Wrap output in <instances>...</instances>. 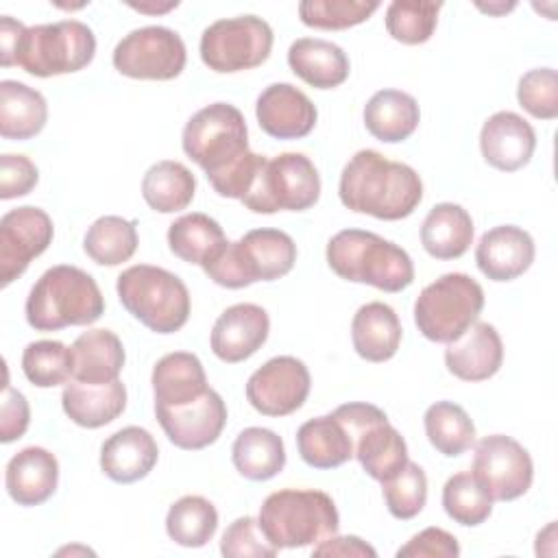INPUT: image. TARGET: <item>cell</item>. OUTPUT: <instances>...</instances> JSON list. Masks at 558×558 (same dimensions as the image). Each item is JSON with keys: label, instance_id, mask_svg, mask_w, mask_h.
Returning a JSON list of instances; mask_svg holds the SVG:
<instances>
[{"label": "cell", "instance_id": "cell-16", "mask_svg": "<svg viewBox=\"0 0 558 558\" xmlns=\"http://www.w3.org/2000/svg\"><path fill=\"white\" fill-rule=\"evenodd\" d=\"M259 129L275 140H301L316 126L318 111L305 92L290 83L268 85L255 102Z\"/></svg>", "mask_w": 558, "mask_h": 558}, {"label": "cell", "instance_id": "cell-50", "mask_svg": "<svg viewBox=\"0 0 558 558\" xmlns=\"http://www.w3.org/2000/svg\"><path fill=\"white\" fill-rule=\"evenodd\" d=\"M312 556H342V558H347V556H364L366 558L368 556V558H375L377 551L360 536L333 534V536L316 543L312 549Z\"/></svg>", "mask_w": 558, "mask_h": 558}, {"label": "cell", "instance_id": "cell-12", "mask_svg": "<svg viewBox=\"0 0 558 558\" xmlns=\"http://www.w3.org/2000/svg\"><path fill=\"white\" fill-rule=\"evenodd\" d=\"M471 473L493 501H512L532 486L534 464L519 440L506 434H490L477 440Z\"/></svg>", "mask_w": 558, "mask_h": 558}, {"label": "cell", "instance_id": "cell-18", "mask_svg": "<svg viewBox=\"0 0 558 558\" xmlns=\"http://www.w3.org/2000/svg\"><path fill=\"white\" fill-rule=\"evenodd\" d=\"M536 148L532 124L514 111L493 113L480 131V150L488 166L514 172L530 163Z\"/></svg>", "mask_w": 558, "mask_h": 558}, {"label": "cell", "instance_id": "cell-11", "mask_svg": "<svg viewBox=\"0 0 558 558\" xmlns=\"http://www.w3.org/2000/svg\"><path fill=\"white\" fill-rule=\"evenodd\" d=\"M113 68L142 81L177 78L187 61L181 35L166 26H142L124 35L113 48Z\"/></svg>", "mask_w": 558, "mask_h": 558}, {"label": "cell", "instance_id": "cell-52", "mask_svg": "<svg viewBox=\"0 0 558 558\" xmlns=\"http://www.w3.org/2000/svg\"><path fill=\"white\" fill-rule=\"evenodd\" d=\"M131 7L140 13H166L170 9H177L179 2L174 0V2H166V4H131Z\"/></svg>", "mask_w": 558, "mask_h": 558}, {"label": "cell", "instance_id": "cell-45", "mask_svg": "<svg viewBox=\"0 0 558 558\" xmlns=\"http://www.w3.org/2000/svg\"><path fill=\"white\" fill-rule=\"evenodd\" d=\"M519 105L538 120L558 118V74L554 68L527 70L517 85Z\"/></svg>", "mask_w": 558, "mask_h": 558}, {"label": "cell", "instance_id": "cell-47", "mask_svg": "<svg viewBox=\"0 0 558 558\" xmlns=\"http://www.w3.org/2000/svg\"><path fill=\"white\" fill-rule=\"evenodd\" d=\"M39 181L37 166L26 155L4 153L0 157V198L11 201L26 196Z\"/></svg>", "mask_w": 558, "mask_h": 558}, {"label": "cell", "instance_id": "cell-25", "mask_svg": "<svg viewBox=\"0 0 558 558\" xmlns=\"http://www.w3.org/2000/svg\"><path fill=\"white\" fill-rule=\"evenodd\" d=\"M401 323L395 310L381 301L362 305L351 320V340L355 353L366 362L390 360L401 344Z\"/></svg>", "mask_w": 558, "mask_h": 558}, {"label": "cell", "instance_id": "cell-46", "mask_svg": "<svg viewBox=\"0 0 558 558\" xmlns=\"http://www.w3.org/2000/svg\"><path fill=\"white\" fill-rule=\"evenodd\" d=\"M277 551L255 517L235 519L220 538V554L225 558H272Z\"/></svg>", "mask_w": 558, "mask_h": 558}, {"label": "cell", "instance_id": "cell-19", "mask_svg": "<svg viewBox=\"0 0 558 558\" xmlns=\"http://www.w3.org/2000/svg\"><path fill=\"white\" fill-rule=\"evenodd\" d=\"M534 240L517 225L488 229L475 246V264L490 281H512L534 262Z\"/></svg>", "mask_w": 558, "mask_h": 558}, {"label": "cell", "instance_id": "cell-35", "mask_svg": "<svg viewBox=\"0 0 558 558\" xmlns=\"http://www.w3.org/2000/svg\"><path fill=\"white\" fill-rule=\"evenodd\" d=\"M196 192V179L181 161L153 163L142 179V196L153 211L174 214L185 209Z\"/></svg>", "mask_w": 558, "mask_h": 558}, {"label": "cell", "instance_id": "cell-5", "mask_svg": "<svg viewBox=\"0 0 558 558\" xmlns=\"http://www.w3.org/2000/svg\"><path fill=\"white\" fill-rule=\"evenodd\" d=\"M116 290L124 310L155 333H174L190 318L187 286L166 268L129 266L120 272Z\"/></svg>", "mask_w": 558, "mask_h": 558}, {"label": "cell", "instance_id": "cell-24", "mask_svg": "<svg viewBox=\"0 0 558 558\" xmlns=\"http://www.w3.org/2000/svg\"><path fill=\"white\" fill-rule=\"evenodd\" d=\"M290 70L316 89H333L349 78L351 65L347 52L320 37H301L288 48Z\"/></svg>", "mask_w": 558, "mask_h": 558}, {"label": "cell", "instance_id": "cell-20", "mask_svg": "<svg viewBox=\"0 0 558 558\" xmlns=\"http://www.w3.org/2000/svg\"><path fill=\"white\" fill-rule=\"evenodd\" d=\"M504 362V342L490 323L475 320L445 349L447 371L462 381H484L497 375Z\"/></svg>", "mask_w": 558, "mask_h": 558}, {"label": "cell", "instance_id": "cell-2", "mask_svg": "<svg viewBox=\"0 0 558 558\" xmlns=\"http://www.w3.org/2000/svg\"><path fill=\"white\" fill-rule=\"evenodd\" d=\"M24 312L35 331H57L96 323L105 314V299L89 272L78 266L59 264L35 281Z\"/></svg>", "mask_w": 558, "mask_h": 558}, {"label": "cell", "instance_id": "cell-39", "mask_svg": "<svg viewBox=\"0 0 558 558\" xmlns=\"http://www.w3.org/2000/svg\"><path fill=\"white\" fill-rule=\"evenodd\" d=\"M83 248L87 257L100 266H118L129 262L137 251L135 222L122 216H100L87 229Z\"/></svg>", "mask_w": 558, "mask_h": 558}, {"label": "cell", "instance_id": "cell-48", "mask_svg": "<svg viewBox=\"0 0 558 558\" xmlns=\"http://www.w3.org/2000/svg\"><path fill=\"white\" fill-rule=\"evenodd\" d=\"M458 554V538L442 527H425L397 549L399 558H456Z\"/></svg>", "mask_w": 558, "mask_h": 558}, {"label": "cell", "instance_id": "cell-38", "mask_svg": "<svg viewBox=\"0 0 558 558\" xmlns=\"http://www.w3.org/2000/svg\"><path fill=\"white\" fill-rule=\"evenodd\" d=\"M218 530L216 506L201 495L177 499L166 514V532L181 547H203Z\"/></svg>", "mask_w": 558, "mask_h": 558}, {"label": "cell", "instance_id": "cell-53", "mask_svg": "<svg viewBox=\"0 0 558 558\" xmlns=\"http://www.w3.org/2000/svg\"><path fill=\"white\" fill-rule=\"evenodd\" d=\"M482 11H488V13H506V11H510V9H514V2H510V4H488V7H482V4H477Z\"/></svg>", "mask_w": 558, "mask_h": 558}, {"label": "cell", "instance_id": "cell-23", "mask_svg": "<svg viewBox=\"0 0 558 558\" xmlns=\"http://www.w3.org/2000/svg\"><path fill=\"white\" fill-rule=\"evenodd\" d=\"M65 416L87 429H96L116 421L126 408V388L120 379L107 384H65L61 392Z\"/></svg>", "mask_w": 558, "mask_h": 558}, {"label": "cell", "instance_id": "cell-4", "mask_svg": "<svg viewBox=\"0 0 558 558\" xmlns=\"http://www.w3.org/2000/svg\"><path fill=\"white\" fill-rule=\"evenodd\" d=\"M259 525L277 549L316 545L338 534L340 517L333 499L314 488L270 493L259 508Z\"/></svg>", "mask_w": 558, "mask_h": 558}, {"label": "cell", "instance_id": "cell-41", "mask_svg": "<svg viewBox=\"0 0 558 558\" xmlns=\"http://www.w3.org/2000/svg\"><path fill=\"white\" fill-rule=\"evenodd\" d=\"M440 9L442 2L395 0L386 9V31L401 44H425L436 31Z\"/></svg>", "mask_w": 558, "mask_h": 558}, {"label": "cell", "instance_id": "cell-40", "mask_svg": "<svg viewBox=\"0 0 558 558\" xmlns=\"http://www.w3.org/2000/svg\"><path fill=\"white\" fill-rule=\"evenodd\" d=\"M442 508L449 519L464 527L484 523L493 512V497L471 471L451 475L442 486Z\"/></svg>", "mask_w": 558, "mask_h": 558}, {"label": "cell", "instance_id": "cell-36", "mask_svg": "<svg viewBox=\"0 0 558 558\" xmlns=\"http://www.w3.org/2000/svg\"><path fill=\"white\" fill-rule=\"evenodd\" d=\"M227 242L222 227L207 214L192 211L177 218L168 229V246L170 251L196 266H205L214 253Z\"/></svg>", "mask_w": 558, "mask_h": 558}, {"label": "cell", "instance_id": "cell-17", "mask_svg": "<svg viewBox=\"0 0 558 558\" xmlns=\"http://www.w3.org/2000/svg\"><path fill=\"white\" fill-rule=\"evenodd\" d=\"M268 331L270 318L264 307L255 303H235L216 318L209 344L218 360L238 364L262 349Z\"/></svg>", "mask_w": 558, "mask_h": 558}, {"label": "cell", "instance_id": "cell-6", "mask_svg": "<svg viewBox=\"0 0 558 558\" xmlns=\"http://www.w3.org/2000/svg\"><path fill=\"white\" fill-rule=\"evenodd\" d=\"M484 290L464 272H447L423 288L414 303V323L432 340L449 344L458 340L482 314Z\"/></svg>", "mask_w": 558, "mask_h": 558}, {"label": "cell", "instance_id": "cell-30", "mask_svg": "<svg viewBox=\"0 0 558 558\" xmlns=\"http://www.w3.org/2000/svg\"><path fill=\"white\" fill-rule=\"evenodd\" d=\"M153 392L159 405H183L198 399L209 386L201 360L187 351L163 355L153 368Z\"/></svg>", "mask_w": 558, "mask_h": 558}, {"label": "cell", "instance_id": "cell-37", "mask_svg": "<svg viewBox=\"0 0 558 558\" xmlns=\"http://www.w3.org/2000/svg\"><path fill=\"white\" fill-rule=\"evenodd\" d=\"M423 425L429 445L447 458L462 456L475 442V425L471 416L453 401L432 403L425 410Z\"/></svg>", "mask_w": 558, "mask_h": 558}, {"label": "cell", "instance_id": "cell-3", "mask_svg": "<svg viewBox=\"0 0 558 558\" xmlns=\"http://www.w3.org/2000/svg\"><path fill=\"white\" fill-rule=\"evenodd\" d=\"M329 268L347 281L401 292L414 281L410 255L395 242L364 229H342L327 242Z\"/></svg>", "mask_w": 558, "mask_h": 558}, {"label": "cell", "instance_id": "cell-1", "mask_svg": "<svg viewBox=\"0 0 558 558\" xmlns=\"http://www.w3.org/2000/svg\"><path fill=\"white\" fill-rule=\"evenodd\" d=\"M338 194L340 203L355 214L401 220L423 201V181L412 166L364 148L342 168Z\"/></svg>", "mask_w": 558, "mask_h": 558}, {"label": "cell", "instance_id": "cell-27", "mask_svg": "<svg viewBox=\"0 0 558 558\" xmlns=\"http://www.w3.org/2000/svg\"><path fill=\"white\" fill-rule=\"evenodd\" d=\"M246 272L251 281H275L288 275L296 262V244L281 229H251L240 240Z\"/></svg>", "mask_w": 558, "mask_h": 558}, {"label": "cell", "instance_id": "cell-42", "mask_svg": "<svg viewBox=\"0 0 558 558\" xmlns=\"http://www.w3.org/2000/svg\"><path fill=\"white\" fill-rule=\"evenodd\" d=\"M22 371L37 388H54L72 377V351L59 340H35L22 353Z\"/></svg>", "mask_w": 558, "mask_h": 558}, {"label": "cell", "instance_id": "cell-29", "mask_svg": "<svg viewBox=\"0 0 558 558\" xmlns=\"http://www.w3.org/2000/svg\"><path fill=\"white\" fill-rule=\"evenodd\" d=\"M473 242L471 214L456 203H438L421 225V244L436 259H458Z\"/></svg>", "mask_w": 558, "mask_h": 558}, {"label": "cell", "instance_id": "cell-34", "mask_svg": "<svg viewBox=\"0 0 558 558\" xmlns=\"http://www.w3.org/2000/svg\"><path fill=\"white\" fill-rule=\"evenodd\" d=\"M353 458H357L366 475L377 482H386L405 466L408 445L403 436L384 421L364 429L353 440Z\"/></svg>", "mask_w": 558, "mask_h": 558}, {"label": "cell", "instance_id": "cell-26", "mask_svg": "<svg viewBox=\"0 0 558 558\" xmlns=\"http://www.w3.org/2000/svg\"><path fill=\"white\" fill-rule=\"evenodd\" d=\"M72 377L85 384L118 379L124 366L122 340L111 329H87L70 347Z\"/></svg>", "mask_w": 558, "mask_h": 558}, {"label": "cell", "instance_id": "cell-7", "mask_svg": "<svg viewBox=\"0 0 558 558\" xmlns=\"http://www.w3.org/2000/svg\"><path fill=\"white\" fill-rule=\"evenodd\" d=\"M96 54L94 31L78 20L26 26L15 54L24 72L48 78L87 68Z\"/></svg>", "mask_w": 558, "mask_h": 558}, {"label": "cell", "instance_id": "cell-13", "mask_svg": "<svg viewBox=\"0 0 558 558\" xmlns=\"http://www.w3.org/2000/svg\"><path fill=\"white\" fill-rule=\"evenodd\" d=\"M310 388L307 366L292 355H277L248 377L246 399L264 416H288L305 403Z\"/></svg>", "mask_w": 558, "mask_h": 558}, {"label": "cell", "instance_id": "cell-31", "mask_svg": "<svg viewBox=\"0 0 558 558\" xmlns=\"http://www.w3.org/2000/svg\"><path fill=\"white\" fill-rule=\"evenodd\" d=\"M296 449L312 469H336L353 458L351 434L333 414L305 421L296 432Z\"/></svg>", "mask_w": 558, "mask_h": 558}, {"label": "cell", "instance_id": "cell-21", "mask_svg": "<svg viewBox=\"0 0 558 558\" xmlns=\"http://www.w3.org/2000/svg\"><path fill=\"white\" fill-rule=\"evenodd\" d=\"M159 447L148 429L129 425L111 434L100 447V469L116 484L144 480L157 464Z\"/></svg>", "mask_w": 558, "mask_h": 558}, {"label": "cell", "instance_id": "cell-51", "mask_svg": "<svg viewBox=\"0 0 558 558\" xmlns=\"http://www.w3.org/2000/svg\"><path fill=\"white\" fill-rule=\"evenodd\" d=\"M26 26L20 20H13L11 15L0 17V65L11 68L15 65V54L22 44Z\"/></svg>", "mask_w": 558, "mask_h": 558}, {"label": "cell", "instance_id": "cell-8", "mask_svg": "<svg viewBox=\"0 0 558 558\" xmlns=\"http://www.w3.org/2000/svg\"><path fill=\"white\" fill-rule=\"evenodd\" d=\"M181 146L207 177H214L248 153L246 120L238 107L211 102L187 120Z\"/></svg>", "mask_w": 558, "mask_h": 558}, {"label": "cell", "instance_id": "cell-32", "mask_svg": "<svg viewBox=\"0 0 558 558\" xmlns=\"http://www.w3.org/2000/svg\"><path fill=\"white\" fill-rule=\"evenodd\" d=\"M48 120V102L41 92L20 81L0 83V135L4 140H31Z\"/></svg>", "mask_w": 558, "mask_h": 558}, {"label": "cell", "instance_id": "cell-22", "mask_svg": "<svg viewBox=\"0 0 558 558\" xmlns=\"http://www.w3.org/2000/svg\"><path fill=\"white\" fill-rule=\"evenodd\" d=\"M59 484V462L44 447H24L4 471V486L17 506H39L48 501Z\"/></svg>", "mask_w": 558, "mask_h": 558}, {"label": "cell", "instance_id": "cell-49", "mask_svg": "<svg viewBox=\"0 0 558 558\" xmlns=\"http://www.w3.org/2000/svg\"><path fill=\"white\" fill-rule=\"evenodd\" d=\"M28 423H31V408L26 397L20 390L4 384L2 410H0V440L9 445L22 438L24 432L28 429Z\"/></svg>", "mask_w": 558, "mask_h": 558}, {"label": "cell", "instance_id": "cell-43", "mask_svg": "<svg viewBox=\"0 0 558 558\" xmlns=\"http://www.w3.org/2000/svg\"><path fill=\"white\" fill-rule=\"evenodd\" d=\"M377 9L375 0H305L299 4V17L312 28L344 31L366 22Z\"/></svg>", "mask_w": 558, "mask_h": 558}, {"label": "cell", "instance_id": "cell-28", "mask_svg": "<svg viewBox=\"0 0 558 558\" xmlns=\"http://www.w3.org/2000/svg\"><path fill=\"white\" fill-rule=\"evenodd\" d=\"M421 122V109L414 96L401 89H379L364 107L366 131L386 144L408 140Z\"/></svg>", "mask_w": 558, "mask_h": 558}, {"label": "cell", "instance_id": "cell-9", "mask_svg": "<svg viewBox=\"0 0 558 558\" xmlns=\"http://www.w3.org/2000/svg\"><path fill=\"white\" fill-rule=\"evenodd\" d=\"M320 196V174L303 153H281L264 163L253 187L242 198L255 214L305 211Z\"/></svg>", "mask_w": 558, "mask_h": 558}, {"label": "cell", "instance_id": "cell-33", "mask_svg": "<svg viewBox=\"0 0 558 558\" xmlns=\"http://www.w3.org/2000/svg\"><path fill=\"white\" fill-rule=\"evenodd\" d=\"M235 471L251 482H266L286 466V447L281 436L268 427L242 429L231 447Z\"/></svg>", "mask_w": 558, "mask_h": 558}, {"label": "cell", "instance_id": "cell-44", "mask_svg": "<svg viewBox=\"0 0 558 558\" xmlns=\"http://www.w3.org/2000/svg\"><path fill=\"white\" fill-rule=\"evenodd\" d=\"M381 493L386 508L395 519H414L427 501L425 471L416 462L408 460L397 475L381 482Z\"/></svg>", "mask_w": 558, "mask_h": 558}, {"label": "cell", "instance_id": "cell-15", "mask_svg": "<svg viewBox=\"0 0 558 558\" xmlns=\"http://www.w3.org/2000/svg\"><path fill=\"white\" fill-rule=\"evenodd\" d=\"M155 414L168 440L185 451L214 445L227 423V405L222 397L211 388L183 405L155 403Z\"/></svg>", "mask_w": 558, "mask_h": 558}, {"label": "cell", "instance_id": "cell-14", "mask_svg": "<svg viewBox=\"0 0 558 558\" xmlns=\"http://www.w3.org/2000/svg\"><path fill=\"white\" fill-rule=\"evenodd\" d=\"M50 216L33 205L15 207L0 218V283L7 288L52 242Z\"/></svg>", "mask_w": 558, "mask_h": 558}, {"label": "cell", "instance_id": "cell-10", "mask_svg": "<svg viewBox=\"0 0 558 558\" xmlns=\"http://www.w3.org/2000/svg\"><path fill=\"white\" fill-rule=\"evenodd\" d=\"M272 28L257 15L222 17L201 35L203 63L220 74L242 72L262 65L272 50Z\"/></svg>", "mask_w": 558, "mask_h": 558}]
</instances>
